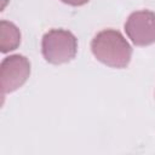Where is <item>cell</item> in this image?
Here are the masks:
<instances>
[{
	"mask_svg": "<svg viewBox=\"0 0 155 155\" xmlns=\"http://www.w3.org/2000/svg\"><path fill=\"white\" fill-rule=\"evenodd\" d=\"M91 51L97 61L116 69L126 68L132 57V47L124 35L115 29H104L94 35Z\"/></svg>",
	"mask_w": 155,
	"mask_h": 155,
	"instance_id": "6da1fadb",
	"label": "cell"
},
{
	"mask_svg": "<svg viewBox=\"0 0 155 155\" xmlns=\"http://www.w3.org/2000/svg\"><path fill=\"white\" fill-rule=\"evenodd\" d=\"M41 52L45 61L51 64L68 63L76 56L78 39L69 30L51 29L42 36Z\"/></svg>",
	"mask_w": 155,
	"mask_h": 155,
	"instance_id": "7a4b0ae2",
	"label": "cell"
},
{
	"mask_svg": "<svg viewBox=\"0 0 155 155\" xmlns=\"http://www.w3.org/2000/svg\"><path fill=\"white\" fill-rule=\"evenodd\" d=\"M30 75V62L22 54H11L0 64L1 93H11L22 87Z\"/></svg>",
	"mask_w": 155,
	"mask_h": 155,
	"instance_id": "3957f363",
	"label": "cell"
},
{
	"mask_svg": "<svg viewBox=\"0 0 155 155\" xmlns=\"http://www.w3.org/2000/svg\"><path fill=\"white\" fill-rule=\"evenodd\" d=\"M125 31L136 46H149L155 42V12L142 10L132 12L125 23Z\"/></svg>",
	"mask_w": 155,
	"mask_h": 155,
	"instance_id": "277c9868",
	"label": "cell"
},
{
	"mask_svg": "<svg viewBox=\"0 0 155 155\" xmlns=\"http://www.w3.org/2000/svg\"><path fill=\"white\" fill-rule=\"evenodd\" d=\"M21 44V31L16 24L2 19L0 22V51L7 53L15 51Z\"/></svg>",
	"mask_w": 155,
	"mask_h": 155,
	"instance_id": "5b68a950",
	"label": "cell"
},
{
	"mask_svg": "<svg viewBox=\"0 0 155 155\" xmlns=\"http://www.w3.org/2000/svg\"><path fill=\"white\" fill-rule=\"evenodd\" d=\"M62 2L70 5V6H82L85 4H87L90 0H61Z\"/></svg>",
	"mask_w": 155,
	"mask_h": 155,
	"instance_id": "8992f818",
	"label": "cell"
},
{
	"mask_svg": "<svg viewBox=\"0 0 155 155\" xmlns=\"http://www.w3.org/2000/svg\"><path fill=\"white\" fill-rule=\"evenodd\" d=\"M6 2H7V0H2V6H1V8H2V10L5 8V6H6Z\"/></svg>",
	"mask_w": 155,
	"mask_h": 155,
	"instance_id": "52a82bcc",
	"label": "cell"
}]
</instances>
